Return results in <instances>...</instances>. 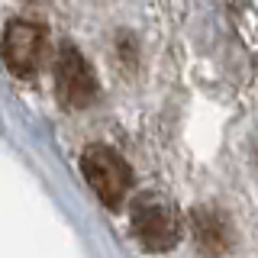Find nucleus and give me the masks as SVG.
Here are the masks:
<instances>
[{
	"label": "nucleus",
	"instance_id": "nucleus-1",
	"mask_svg": "<svg viewBox=\"0 0 258 258\" xmlns=\"http://www.w3.org/2000/svg\"><path fill=\"white\" fill-rule=\"evenodd\" d=\"M133 232L149 252H168L181 239V220L168 200L142 194L133 204Z\"/></svg>",
	"mask_w": 258,
	"mask_h": 258
},
{
	"label": "nucleus",
	"instance_id": "nucleus-2",
	"mask_svg": "<svg viewBox=\"0 0 258 258\" xmlns=\"http://www.w3.org/2000/svg\"><path fill=\"white\" fill-rule=\"evenodd\" d=\"M81 168H84L87 184H91L94 194L107 207L123 204L129 181H133V171H129V165L113 149H107V145H87L84 155H81Z\"/></svg>",
	"mask_w": 258,
	"mask_h": 258
},
{
	"label": "nucleus",
	"instance_id": "nucleus-3",
	"mask_svg": "<svg viewBox=\"0 0 258 258\" xmlns=\"http://www.w3.org/2000/svg\"><path fill=\"white\" fill-rule=\"evenodd\" d=\"M4 64L10 68V75L16 78H29L36 75L39 61L45 55V29L32 20H13L4 32Z\"/></svg>",
	"mask_w": 258,
	"mask_h": 258
},
{
	"label": "nucleus",
	"instance_id": "nucleus-4",
	"mask_svg": "<svg viewBox=\"0 0 258 258\" xmlns=\"http://www.w3.org/2000/svg\"><path fill=\"white\" fill-rule=\"evenodd\" d=\"M55 75H58V94L64 107H87L97 94V81L91 64L78 55V48L61 45L58 61H55Z\"/></svg>",
	"mask_w": 258,
	"mask_h": 258
},
{
	"label": "nucleus",
	"instance_id": "nucleus-5",
	"mask_svg": "<svg viewBox=\"0 0 258 258\" xmlns=\"http://www.w3.org/2000/svg\"><path fill=\"white\" fill-rule=\"evenodd\" d=\"M194 232H197V242L207 255H223L232 242L229 223L210 207H200L197 213H194Z\"/></svg>",
	"mask_w": 258,
	"mask_h": 258
}]
</instances>
